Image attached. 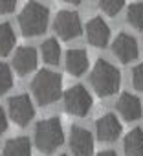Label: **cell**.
<instances>
[{
    "instance_id": "22",
    "label": "cell",
    "mask_w": 143,
    "mask_h": 156,
    "mask_svg": "<svg viewBox=\"0 0 143 156\" xmlns=\"http://www.w3.org/2000/svg\"><path fill=\"white\" fill-rule=\"evenodd\" d=\"M132 85L136 90L143 92V62H139L134 70H132Z\"/></svg>"
},
{
    "instance_id": "4",
    "label": "cell",
    "mask_w": 143,
    "mask_h": 156,
    "mask_svg": "<svg viewBox=\"0 0 143 156\" xmlns=\"http://www.w3.org/2000/svg\"><path fill=\"white\" fill-rule=\"evenodd\" d=\"M19 26L22 35L37 37L42 35L48 28V9L39 2H28L19 15Z\"/></svg>"
},
{
    "instance_id": "16",
    "label": "cell",
    "mask_w": 143,
    "mask_h": 156,
    "mask_svg": "<svg viewBox=\"0 0 143 156\" xmlns=\"http://www.w3.org/2000/svg\"><path fill=\"white\" fill-rule=\"evenodd\" d=\"M123 151L127 156H143V130L132 129L123 141Z\"/></svg>"
},
{
    "instance_id": "15",
    "label": "cell",
    "mask_w": 143,
    "mask_h": 156,
    "mask_svg": "<svg viewBox=\"0 0 143 156\" xmlns=\"http://www.w3.org/2000/svg\"><path fill=\"white\" fill-rule=\"evenodd\" d=\"M2 156H31V143L28 138H11L2 149Z\"/></svg>"
},
{
    "instance_id": "21",
    "label": "cell",
    "mask_w": 143,
    "mask_h": 156,
    "mask_svg": "<svg viewBox=\"0 0 143 156\" xmlns=\"http://www.w3.org/2000/svg\"><path fill=\"white\" fill-rule=\"evenodd\" d=\"M125 6V0H99V8L108 15V17H116Z\"/></svg>"
},
{
    "instance_id": "8",
    "label": "cell",
    "mask_w": 143,
    "mask_h": 156,
    "mask_svg": "<svg viewBox=\"0 0 143 156\" xmlns=\"http://www.w3.org/2000/svg\"><path fill=\"white\" fill-rule=\"evenodd\" d=\"M70 151L74 156H92V152H94V136L83 127H72Z\"/></svg>"
},
{
    "instance_id": "20",
    "label": "cell",
    "mask_w": 143,
    "mask_h": 156,
    "mask_svg": "<svg viewBox=\"0 0 143 156\" xmlns=\"http://www.w3.org/2000/svg\"><path fill=\"white\" fill-rule=\"evenodd\" d=\"M13 87V75L8 64L0 62V96H4Z\"/></svg>"
},
{
    "instance_id": "14",
    "label": "cell",
    "mask_w": 143,
    "mask_h": 156,
    "mask_svg": "<svg viewBox=\"0 0 143 156\" xmlns=\"http://www.w3.org/2000/svg\"><path fill=\"white\" fill-rule=\"evenodd\" d=\"M66 70L72 75H83L88 70V55L85 50H70L66 53Z\"/></svg>"
},
{
    "instance_id": "1",
    "label": "cell",
    "mask_w": 143,
    "mask_h": 156,
    "mask_svg": "<svg viewBox=\"0 0 143 156\" xmlns=\"http://www.w3.org/2000/svg\"><path fill=\"white\" fill-rule=\"evenodd\" d=\"M31 94L40 107L55 103L62 94V77L51 70H40L31 81Z\"/></svg>"
},
{
    "instance_id": "10",
    "label": "cell",
    "mask_w": 143,
    "mask_h": 156,
    "mask_svg": "<svg viewBox=\"0 0 143 156\" xmlns=\"http://www.w3.org/2000/svg\"><path fill=\"white\" fill-rule=\"evenodd\" d=\"M86 39L96 48H105L110 39V30L101 17H94L86 24Z\"/></svg>"
},
{
    "instance_id": "2",
    "label": "cell",
    "mask_w": 143,
    "mask_h": 156,
    "mask_svg": "<svg viewBox=\"0 0 143 156\" xmlns=\"http://www.w3.org/2000/svg\"><path fill=\"white\" fill-rule=\"evenodd\" d=\"M119 83H121V75L114 64L106 62L105 59L96 61V66L90 73V85L99 98L116 94L119 90Z\"/></svg>"
},
{
    "instance_id": "5",
    "label": "cell",
    "mask_w": 143,
    "mask_h": 156,
    "mask_svg": "<svg viewBox=\"0 0 143 156\" xmlns=\"http://www.w3.org/2000/svg\"><path fill=\"white\" fill-rule=\"evenodd\" d=\"M92 108V96L81 85H75L66 90L64 94V110L72 116H86Z\"/></svg>"
},
{
    "instance_id": "23",
    "label": "cell",
    "mask_w": 143,
    "mask_h": 156,
    "mask_svg": "<svg viewBox=\"0 0 143 156\" xmlns=\"http://www.w3.org/2000/svg\"><path fill=\"white\" fill-rule=\"evenodd\" d=\"M17 6V0H0V15L11 13Z\"/></svg>"
},
{
    "instance_id": "7",
    "label": "cell",
    "mask_w": 143,
    "mask_h": 156,
    "mask_svg": "<svg viewBox=\"0 0 143 156\" xmlns=\"http://www.w3.org/2000/svg\"><path fill=\"white\" fill-rule=\"evenodd\" d=\"M8 110H9L11 121L17 123L19 127H26L35 116L33 103H31L30 96H26V94H19V96L11 98L8 101Z\"/></svg>"
},
{
    "instance_id": "25",
    "label": "cell",
    "mask_w": 143,
    "mask_h": 156,
    "mask_svg": "<svg viewBox=\"0 0 143 156\" xmlns=\"http://www.w3.org/2000/svg\"><path fill=\"white\" fill-rule=\"evenodd\" d=\"M97 156H117V154H116L114 151H101Z\"/></svg>"
},
{
    "instance_id": "18",
    "label": "cell",
    "mask_w": 143,
    "mask_h": 156,
    "mask_svg": "<svg viewBox=\"0 0 143 156\" xmlns=\"http://www.w3.org/2000/svg\"><path fill=\"white\" fill-rule=\"evenodd\" d=\"M40 51H42V59L44 62L48 64H59L61 61V46L55 39H48L42 42L40 46Z\"/></svg>"
},
{
    "instance_id": "17",
    "label": "cell",
    "mask_w": 143,
    "mask_h": 156,
    "mask_svg": "<svg viewBox=\"0 0 143 156\" xmlns=\"http://www.w3.org/2000/svg\"><path fill=\"white\" fill-rule=\"evenodd\" d=\"M15 33H13V28L4 22L0 24V57H6L13 48H15Z\"/></svg>"
},
{
    "instance_id": "24",
    "label": "cell",
    "mask_w": 143,
    "mask_h": 156,
    "mask_svg": "<svg viewBox=\"0 0 143 156\" xmlns=\"http://www.w3.org/2000/svg\"><path fill=\"white\" fill-rule=\"evenodd\" d=\"M6 129H8V118H6L4 110L0 108V136H2V134L6 132Z\"/></svg>"
},
{
    "instance_id": "27",
    "label": "cell",
    "mask_w": 143,
    "mask_h": 156,
    "mask_svg": "<svg viewBox=\"0 0 143 156\" xmlns=\"http://www.w3.org/2000/svg\"><path fill=\"white\" fill-rule=\"evenodd\" d=\"M61 156H66V154H61Z\"/></svg>"
},
{
    "instance_id": "26",
    "label": "cell",
    "mask_w": 143,
    "mask_h": 156,
    "mask_svg": "<svg viewBox=\"0 0 143 156\" xmlns=\"http://www.w3.org/2000/svg\"><path fill=\"white\" fill-rule=\"evenodd\" d=\"M62 2H68V4H81V0H62Z\"/></svg>"
},
{
    "instance_id": "19",
    "label": "cell",
    "mask_w": 143,
    "mask_h": 156,
    "mask_svg": "<svg viewBox=\"0 0 143 156\" xmlns=\"http://www.w3.org/2000/svg\"><path fill=\"white\" fill-rule=\"evenodd\" d=\"M127 20L134 30H143V4H130L127 9Z\"/></svg>"
},
{
    "instance_id": "11",
    "label": "cell",
    "mask_w": 143,
    "mask_h": 156,
    "mask_svg": "<svg viewBox=\"0 0 143 156\" xmlns=\"http://www.w3.org/2000/svg\"><path fill=\"white\" fill-rule=\"evenodd\" d=\"M96 130H97L99 141H116L121 134V123L114 114H105L103 118L97 119Z\"/></svg>"
},
{
    "instance_id": "12",
    "label": "cell",
    "mask_w": 143,
    "mask_h": 156,
    "mask_svg": "<svg viewBox=\"0 0 143 156\" xmlns=\"http://www.w3.org/2000/svg\"><path fill=\"white\" fill-rule=\"evenodd\" d=\"M13 68L19 75H28L37 68V51L31 46H22L13 57Z\"/></svg>"
},
{
    "instance_id": "13",
    "label": "cell",
    "mask_w": 143,
    "mask_h": 156,
    "mask_svg": "<svg viewBox=\"0 0 143 156\" xmlns=\"http://www.w3.org/2000/svg\"><path fill=\"white\" fill-rule=\"evenodd\" d=\"M116 108L125 121H136L141 118V101L132 94H121L116 103Z\"/></svg>"
},
{
    "instance_id": "6",
    "label": "cell",
    "mask_w": 143,
    "mask_h": 156,
    "mask_svg": "<svg viewBox=\"0 0 143 156\" xmlns=\"http://www.w3.org/2000/svg\"><path fill=\"white\" fill-rule=\"evenodd\" d=\"M53 30L62 41H72V39L79 37L81 35L79 15L75 11H68V9L59 11L55 17V22H53Z\"/></svg>"
},
{
    "instance_id": "9",
    "label": "cell",
    "mask_w": 143,
    "mask_h": 156,
    "mask_svg": "<svg viewBox=\"0 0 143 156\" xmlns=\"http://www.w3.org/2000/svg\"><path fill=\"white\" fill-rule=\"evenodd\" d=\"M112 51L121 62H132L138 57V42L127 33H119L112 42Z\"/></svg>"
},
{
    "instance_id": "3",
    "label": "cell",
    "mask_w": 143,
    "mask_h": 156,
    "mask_svg": "<svg viewBox=\"0 0 143 156\" xmlns=\"http://www.w3.org/2000/svg\"><path fill=\"white\" fill-rule=\"evenodd\" d=\"M64 141V132L59 118H48L37 123L35 127V145L42 154L55 152Z\"/></svg>"
}]
</instances>
